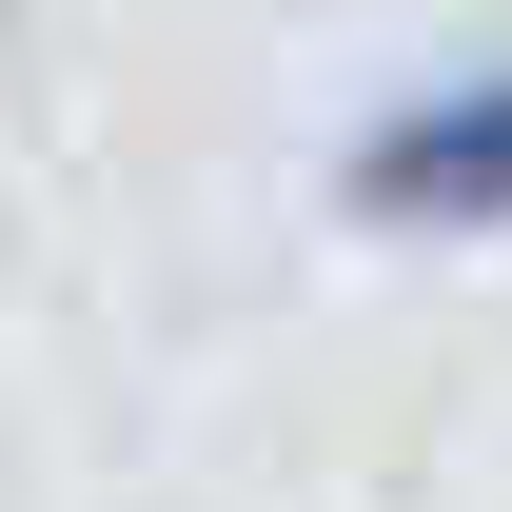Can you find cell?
<instances>
[{"instance_id":"6da1fadb","label":"cell","mask_w":512,"mask_h":512,"mask_svg":"<svg viewBox=\"0 0 512 512\" xmlns=\"http://www.w3.org/2000/svg\"><path fill=\"white\" fill-rule=\"evenodd\" d=\"M335 217L355 237H512V60H434V79H394L375 119L335 138Z\"/></svg>"}]
</instances>
